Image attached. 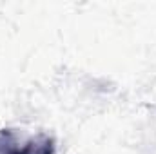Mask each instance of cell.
Returning <instances> with one entry per match:
<instances>
[{
	"mask_svg": "<svg viewBox=\"0 0 156 154\" xmlns=\"http://www.w3.org/2000/svg\"><path fill=\"white\" fill-rule=\"evenodd\" d=\"M20 154H55V140L45 134H38L20 149Z\"/></svg>",
	"mask_w": 156,
	"mask_h": 154,
	"instance_id": "1",
	"label": "cell"
},
{
	"mask_svg": "<svg viewBox=\"0 0 156 154\" xmlns=\"http://www.w3.org/2000/svg\"><path fill=\"white\" fill-rule=\"evenodd\" d=\"M20 149L16 145L15 134L9 129H0V154H20Z\"/></svg>",
	"mask_w": 156,
	"mask_h": 154,
	"instance_id": "2",
	"label": "cell"
}]
</instances>
